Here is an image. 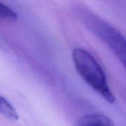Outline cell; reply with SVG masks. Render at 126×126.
Here are the masks:
<instances>
[{"mask_svg":"<svg viewBox=\"0 0 126 126\" xmlns=\"http://www.w3.org/2000/svg\"><path fill=\"white\" fill-rule=\"evenodd\" d=\"M0 114L10 120H18V115L14 107L2 96L0 95Z\"/></svg>","mask_w":126,"mask_h":126,"instance_id":"277c9868","label":"cell"},{"mask_svg":"<svg viewBox=\"0 0 126 126\" xmlns=\"http://www.w3.org/2000/svg\"><path fill=\"white\" fill-rule=\"evenodd\" d=\"M18 15L11 8L0 2V18L13 21L16 20Z\"/></svg>","mask_w":126,"mask_h":126,"instance_id":"5b68a950","label":"cell"},{"mask_svg":"<svg viewBox=\"0 0 126 126\" xmlns=\"http://www.w3.org/2000/svg\"><path fill=\"white\" fill-rule=\"evenodd\" d=\"M77 126H114L109 117L103 114H86L80 117Z\"/></svg>","mask_w":126,"mask_h":126,"instance_id":"3957f363","label":"cell"},{"mask_svg":"<svg viewBox=\"0 0 126 126\" xmlns=\"http://www.w3.org/2000/svg\"><path fill=\"white\" fill-rule=\"evenodd\" d=\"M76 13L83 24L111 51L126 70V38L124 35L84 5H78Z\"/></svg>","mask_w":126,"mask_h":126,"instance_id":"6da1fadb","label":"cell"},{"mask_svg":"<svg viewBox=\"0 0 126 126\" xmlns=\"http://www.w3.org/2000/svg\"><path fill=\"white\" fill-rule=\"evenodd\" d=\"M75 69L83 80L109 103L116 100L109 86L107 76L95 57L83 48H75L72 52Z\"/></svg>","mask_w":126,"mask_h":126,"instance_id":"7a4b0ae2","label":"cell"}]
</instances>
